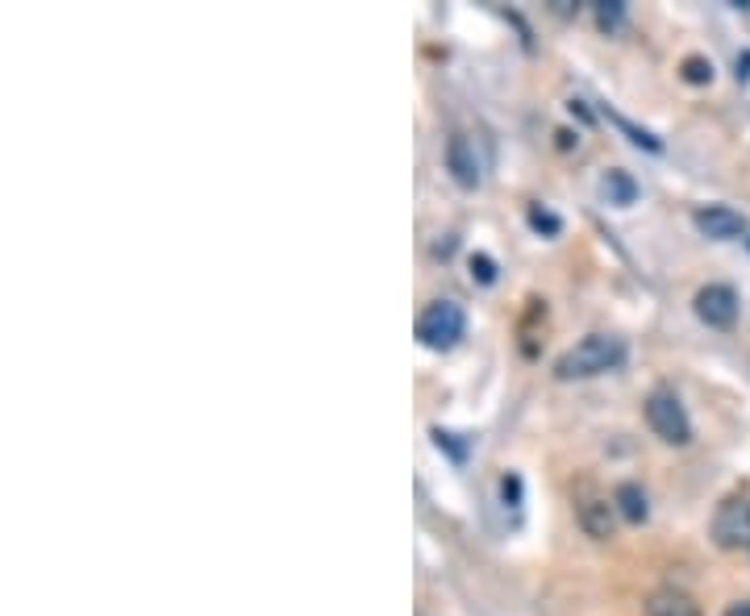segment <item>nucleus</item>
I'll return each mask as SVG.
<instances>
[{
	"mask_svg": "<svg viewBox=\"0 0 750 616\" xmlns=\"http://www.w3.org/2000/svg\"><path fill=\"white\" fill-rule=\"evenodd\" d=\"M721 616H750V600H738V604H729Z\"/></svg>",
	"mask_w": 750,
	"mask_h": 616,
	"instance_id": "nucleus-15",
	"label": "nucleus"
},
{
	"mask_svg": "<svg viewBox=\"0 0 750 616\" xmlns=\"http://www.w3.org/2000/svg\"><path fill=\"white\" fill-rule=\"evenodd\" d=\"M601 192H604V201H609V205H622V208L638 201V184H634L625 171H609V175L601 180Z\"/></svg>",
	"mask_w": 750,
	"mask_h": 616,
	"instance_id": "nucleus-11",
	"label": "nucleus"
},
{
	"mask_svg": "<svg viewBox=\"0 0 750 616\" xmlns=\"http://www.w3.org/2000/svg\"><path fill=\"white\" fill-rule=\"evenodd\" d=\"M613 513H617V504L613 500H601V495H580V504H576V521H580V529L592 541H609L613 537Z\"/></svg>",
	"mask_w": 750,
	"mask_h": 616,
	"instance_id": "nucleus-8",
	"label": "nucleus"
},
{
	"mask_svg": "<svg viewBox=\"0 0 750 616\" xmlns=\"http://www.w3.org/2000/svg\"><path fill=\"white\" fill-rule=\"evenodd\" d=\"M625 363V342L613 333H588L583 342H576L571 350H562L559 363H555V379L571 384V379H592L604 370H617Z\"/></svg>",
	"mask_w": 750,
	"mask_h": 616,
	"instance_id": "nucleus-1",
	"label": "nucleus"
},
{
	"mask_svg": "<svg viewBox=\"0 0 750 616\" xmlns=\"http://www.w3.org/2000/svg\"><path fill=\"white\" fill-rule=\"evenodd\" d=\"M530 221H534V226H538V229H550V233H555V229H559V221H555V217H546V213H534V217H530Z\"/></svg>",
	"mask_w": 750,
	"mask_h": 616,
	"instance_id": "nucleus-14",
	"label": "nucleus"
},
{
	"mask_svg": "<svg viewBox=\"0 0 750 616\" xmlns=\"http://www.w3.org/2000/svg\"><path fill=\"white\" fill-rule=\"evenodd\" d=\"M471 275H476L479 284H492V280H497V267H492V259H484V254H479V259H471Z\"/></svg>",
	"mask_w": 750,
	"mask_h": 616,
	"instance_id": "nucleus-13",
	"label": "nucleus"
},
{
	"mask_svg": "<svg viewBox=\"0 0 750 616\" xmlns=\"http://www.w3.org/2000/svg\"><path fill=\"white\" fill-rule=\"evenodd\" d=\"M613 504H617V513H622L629 525H643L646 516H650L646 492L638 488V483H617V492H613Z\"/></svg>",
	"mask_w": 750,
	"mask_h": 616,
	"instance_id": "nucleus-10",
	"label": "nucleus"
},
{
	"mask_svg": "<svg viewBox=\"0 0 750 616\" xmlns=\"http://www.w3.org/2000/svg\"><path fill=\"white\" fill-rule=\"evenodd\" d=\"M696 229H701L705 238H713V242H734V238H742L750 226L738 208L708 205V208H696Z\"/></svg>",
	"mask_w": 750,
	"mask_h": 616,
	"instance_id": "nucleus-7",
	"label": "nucleus"
},
{
	"mask_svg": "<svg viewBox=\"0 0 750 616\" xmlns=\"http://www.w3.org/2000/svg\"><path fill=\"white\" fill-rule=\"evenodd\" d=\"M463 329H467V317L455 300H434L417 317V338L430 350H451L463 338Z\"/></svg>",
	"mask_w": 750,
	"mask_h": 616,
	"instance_id": "nucleus-4",
	"label": "nucleus"
},
{
	"mask_svg": "<svg viewBox=\"0 0 750 616\" xmlns=\"http://www.w3.org/2000/svg\"><path fill=\"white\" fill-rule=\"evenodd\" d=\"M692 308H696V317H701L708 329H729L738 321L742 300H738V292L729 288V284H705V288L696 292Z\"/></svg>",
	"mask_w": 750,
	"mask_h": 616,
	"instance_id": "nucleus-6",
	"label": "nucleus"
},
{
	"mask_svg": "<svg viewBox=\"0 0 750 616\" xmlns=\"http://www.w3.org/2000/svg\"><path fill=\"white\" fill-rule=\"evenodd\" d=\"M713 541L721 550H750V500L734 495L713 513Z\"/></svg>",
	"mask_w": 750,
	"mask_h": 616,
	"instance_id": "nucleus-5",
	"label": "nucleus"
},
{
	"mask_svg": "<svg viewBox=\"0 0 750 616\" xmlns=\"http://www.w3.org/2000/svg\"><path fill=\"white\" fill-rule=\"evenodd\" d=\"M684 80L688 83H708L713 80V62L708 59H684Z\"/></svg>",
	"mask_w": 750,
	"mask_h": 616,
	"instance_id": "nucleus-12",
	"label": "nucleus"
},
{
	"mask_svg": "<svg viewBox=\"0 0 750 616\" xmlns=\"http://www.w3.org/2000/svg\"><path fill=\"white\" fill-rule=\"evenodd\" d=\"M646 425H650L655 437L667 442V446H688V442H692V421H688L684 404H680L675 391H667V388L646 396Z\"/></svg>",
	"mask_w": 750,
	"mask_h": 616,
	"instance_id": "nucleus-2",
	"label": "nucleus"
},
{
	"mask_svg": "<svg viewBox=\"0 0 750 616\" xmlns=\"http://www.w3.org/2000/svg\"><path fill=\"white\" fill-rule=\"evenodd\" d=\"M646 616H701L696 600L688 592H675V588H659L646 596Z\"/></svg>",
	"mask_w": 750,
	"mask_h": 616,
	"instance_id": "nucleus-9",
	"label": "nucleus"
},
{
	"mask_svg": "<svg viewBox=\"0 0 750 616\" xmlns=\"http://www.w3.org/2000/svg\"><path fill=\"white\" fill-rule=\"evenodd\" d=\"M488 167H492V155L479 134H455L446 142V171L455 175L458 187H479L488 180Z\"/></svg>",
	"mask_w": 750,
	"mask_h": 616,
	"instance_id": "nucleus-3",
	"label": "nucleus"
}]
</instances>
